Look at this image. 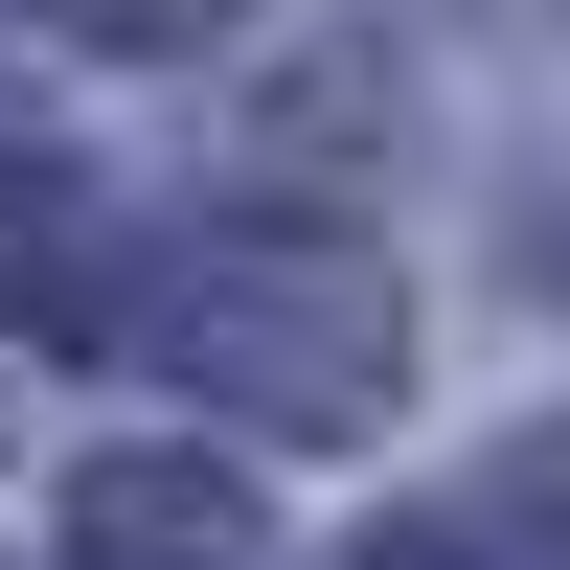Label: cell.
<instances>
[{"label": "cell", "mask_w": 570, "mask_h": 570, "mask_svg": "<svg viewBox=\"0 0 570 570\" xmlns=\"http://www.w3.org/2000/svg\"><path fill=\"white\" fill-rule=\"evenodd\" d=\"M548 274H570V206H548Z\"/></svg>", "instance_id": "8992f818"}, {"label": "cell", "mask_w": 570, "mask_h": 570, "mask_svg": "<svg viewBox=\"0 0 570 570\" xmlns=\"http://www.w3.org/2000/svg\"><path fill=\"white\" fill-rule=\"evenodd\" d=\"M115 343H160L183 389L252 411V434H365V411L411 389V297L343 228H183V252L115 274Z\"/></svg>", "instance_id": "6da1fadb"}, {"label": "cell", "mask_w": 570, "mask_h": 570, "mask_svg": "<svg viewBox=\"0 0 570 570\" xmlns=\"http://www.w3.org/2000/svg\"><path fill=\"white\" fill-rule=\"evenodd\" d=\"M69 570H274V502L228 456H91L69 480Z\"/></svg>", "instance_id": "7a4b0ae2"}, {"label": "cell", "mask_w": 570, "mask_h": 570, "mask_svg": "<svg viewBox=\"0 0 570 570\" xmlns=\"http://www.w3.org/2000/svg\"><path fill=\"white\" fill-rule=\"evenodd\" d=\"M91 46H206V23H252V0H69Z\"/></svg>", "instance_id": "277c9868"}, {"label": "cell", "mask_w": 570, "mask_h": 570, "mask_svg": "<svg viewBox=\"0 0 570 570\" xmlns=\"http://www.w3.org/2000/svg\"><path fill=\"white\" fill-rule=\"evenodd\" d=\"M365 570H480V548H456V525H389V548H365Z\"/></svg>", "instance_id": "5b68a950"}, {"label": "cell", "mask_w": 570, "mask_h": 570, "mask_svg": "<svg viewBox=\"0 0 570 570\" xmlns=\"http://www.w3.org/2000/svg\"><path fill=\"white\" fill-rule=\"evenodd\" d=\"M502 548H548V570H570V434H525V456H502Z\"/></svg>", "instance_id": "3957f363"}]
</instances>
